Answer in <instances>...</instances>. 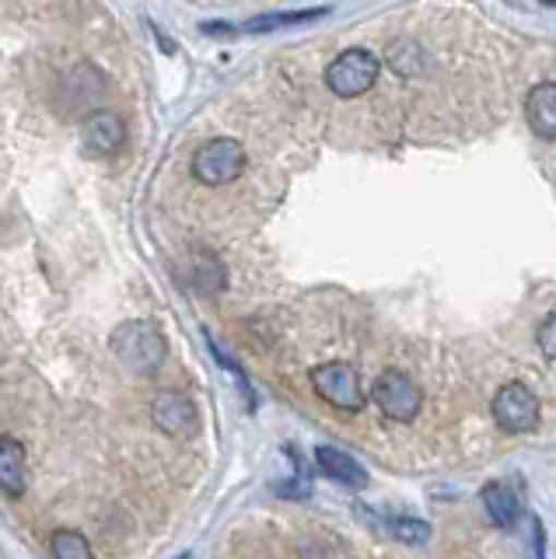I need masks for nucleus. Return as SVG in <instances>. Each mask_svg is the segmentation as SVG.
Returning <instances> with one entry per match:
<instances>
[{
  "label": "nucleus",
  "mask_w": 556,
  "mask_h": 559,
  "mask_svg": "<svg viewBox=\"0 0 556 559\" xmlns=\"http://www.w3.org/2000/svg\"><path fill=\"white\" fill-rule=\"evenodd\" d=\"M113 354L130 374H154L165 360V336L158 325L147 319H133L116 325L113 332Z\"/></svg>",
  "instance_id": "nucleus-1"
},
{
  "label": "nucleus",
  "mask_w": 556,
  "mask_h": 559,
  "mask_svg": "<svg viewBox=\"0 0 556 559\" xmlns=\"http://www.w3.org/2000/svg\"><path fill=\"white\" fill-rule=\"evenodd\" d=\"M378 57L371 49H346L326 67V87L336 98H360L364 92H371L378 81Z\"/></svg>",
  "instance_id": "nucleus-2"
},
{
  "label": "nucleus",
  "mask_w": 556,
  "mask_h": 559,
  "mask_svg": "<svg viewBox=\"0 0 556 559\" xmlns=\"http://www.w3.org/2000/svg\"><path fill=\"white\" fill-rule=\"evenodd\" d=\"M241 171H246V151H241V144L232 136L206 140V144L193 154V179L200 186H211V189L228 186Z\"/></svg>",
  "instance_id": "nucleus-3"
},
{
  "label": "nucleus",
  "mask_w": 556,
  "mask_h": 559,
  "mask_svg": "<svg viewBox=\"0 0 556 559\" xmlns=\"http://www.w3.org/2000/svg\"><path fill=\"white\" fill-rule=\"evenodd\" d=\"M311 389H316L329 406H336L343 413H360L364 409V389H360V378L351 364L343 360H329L311 367Z\"/></svg>",
  "instance_id": "nucleus-4"
},
{
  "label": "nucleus",
  "mask_w": 556,
  "mask_h": 559,
  "mask_svg": "<svg viewBox=\"0 0 556 559\" xmlns=\"http://www.w3.org/2000/svg\"><path fill=\"white\" fill-rule=\"evenodd\" d=\"M375 402L378 409L386 413L395 424H410V419L421 416L424 395L416 389V381L403 371H381L375 381Z\"/></svg>",
  "instance_id": "nucleus-5"
},
{
  "label": "nucleus",
  "mask_w": 556,
  "mask_h": 559,
  "mask_svg": "<svg viewBox=\"0 0 556 559\" xmlns=\"http://www.w3.org/2000/svg\"><path fill=\"white\" fill-rule=\"evenodd\" d=\"M490 413H494L500 430H508V433H529L539 424V399L532 395V389H525V384L514 381V384H504V389L494 395Z\"/></svg>",
  "instance_id": "nucleus-6"
},
{
  "label": "nucleus",
  "mask_w": 556,
  "mask_h": 559,
  "mask_svg": "<svg viewBox=\"0 0 556 559\" xmlns=\"http://www.w3.org/2000/svg\"><path fill=\"white\" fill-rule=\"evenodd\" d=\"M154 427L165 430L168 437H197L200 433V413L193 406V399H186L182 392H162L151 402Z\"/></svg>",
  "instance_id": "nucleus-7"
},
{
  "label": "nucleus",
  "mask_w": 556,
  "mask_h": 559,
  "mask_svg": "<svg viewBox=\"0 0 556 559\" xmlns=\"http://www.w3.org/2000/svg\"><path fill=\"white\" fill-rule=\"evenodd\" d=\"M81 133H84V147H88V154L106 157V154H116L119 147H123L127 122L116 112H95V116H88Z\"/></svg>",
  "instance_id": "nucleus-8"
},
{
  "label": "nucleus",
  "mask_w": 556,
  "mask_h": 559,
  "mask_svg": "<svg viewBox=\"0 0 556 559\" xmlns=\"http://www.w3.org/2000/svg\"><path fill=\"white\" fill-rule=\"evenodd\" d=\"M525 119L535 136L556 140V81L535 84L525 98Z\"/></svg>",
  "instance_id": "nucleus-9"
},
{
  "label": "nucleus",
  "mask_w": 556,
  "mask_h": 559,
  "mask_svg": "<svg viewBox=\"0 0 556 559\" xmlns=\"http://www.w3.org/2000/svg\"><path fill=\"white\" fill-rule=\"evenodd\" d=\"M316 462H319V468L326 472L329 479H336V483L351 486V489H360L364 483H368V472H364V465L357 459H351L346 451H340V448H329V444L316 448Z\"/></svg>",
  "instance_id": "nucleus-10"
},
{
  "label": "nucleus",
  "mask_w": 556,
  "mask_h": 559,
  "mask_svg": "<svg viewBox=\"0 0 556 559\" xmlns=\"http://www.w3.org/2000/svg\"><path fill=\"white\" fill-rule=\"evenodd\" d=\"M0 489L14 500L25 493V448L14 437H0Z\"/></svg>",
  "instance_id": "nucleus-11"
},
{
  "label": "nucleus",
  "mask_w": 556,
  "mask_h": 559,
  "mask_svg": "<svg viewBox=\"0 0 556 559\" xmlns=\"http://www.w3.org/2000/svg\"><path fill=\"white\" fill-rule=\"evenodd\" d=\"M480 500H483L486 514H490V521L497 524V528H514V524L521 521V503L504 483H486Z\"/></svg>",
  "instance_id": "nucleus-12"
},
{
  "label": "nucleus",
  "mask_w": 556,
  "mask_h": 559,
  "mask_svg": "<svg viewBox=\"0 0 556 559\" xmlns=\"http://www.w3.org/2000/svg\"><path fill=\"white\" fill-rule=\"evenodd\" d=\"M49 556L54 559H95L92 542L74 528H60L49 538Z\"/></svg>",
  "instance_id": "nucleus-13"
},
{
  "label": "nucleus",
  "mask_w": 556,
  "mask_h": 559,
  "mask_svg": "<svg viewBox=\"0 0 556 559\" xmlns=\"http://www.w3.org/2000/svg\"><path fill=\"white\" fill-rule=\"evenodd\" d=\"M316 17H326V8H311V11H287V14H263V17H252V22L241 25V32H270V28L305 25V22H316Z\"/></svg>",
  "instance_id": "nucleus-14"
},
{
  "label": "nucleus",
  "mask_w": 556,
  "mask_h": 559,
  "mask_svg": "<svg viewBox=\"0 0 556 559\" xmlns=\"http://www.w3.org/2000/svg\"><path fill=\"white\" fill-rule=\"evenodd\" d=\"M392 535H395V538H403V542H424L430 532H427V524H424V521L395 518V521H392Z\"/></svg>",
  "instance_id": "nucleus-15"
},
{
  "label": "nucleus",
  "mask_w": 556,
  "mask_h": 559,
  "mask_svg": "<svg viewBox=\"0 0 556 559\" xmlns=\"http://www.w3.org/2000/svg\"><path fill=\"white\" fill-rule=\"evenodd\" d=\"M539 349L549 357V360H556V314H549V319L539 325Z\"/></svg>",
  "instance_id": "nucleus-16"
},
{
  "label": "nucleus",
  "mask_w": 556,
  "mask_h": 559,
  "mask_svg": "<svg viewBox=\"0 0 556 559\" xmlns=\"http://www.w3.org/2000/svg\"><path fill=\"white\" fill-rule=\"evenodd\" d=\"M176 559H193V556H189V552H186V556H176Z\"/></svg>",
  "instance_id": "nucleus-17"
}]
</instances>
